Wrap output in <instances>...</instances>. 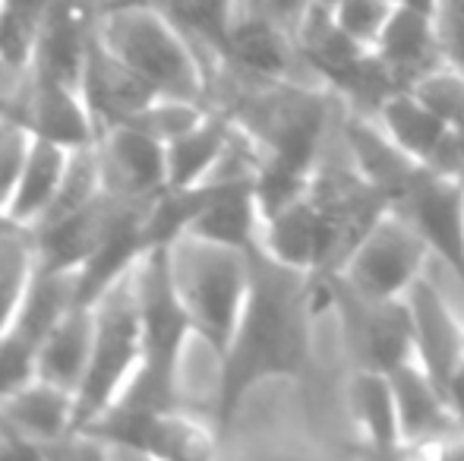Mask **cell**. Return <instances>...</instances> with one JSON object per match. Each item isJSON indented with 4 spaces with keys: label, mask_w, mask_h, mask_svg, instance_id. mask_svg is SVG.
Masks as SVG:
<instances>
[{
    "label": "cell",
    "mask_w": 464,
    "mask_h": 461,
    "mask_svg": "<svg viewBox=\"0 0 464 461\" xmlns=\"http://www.w3.org/2000/svg\"><path fill=\"white\" fill-rule=\"evenodd\" d=\"M411 89L449 123L455 142H459L461 161H464V73L452 67H440V70H433V73H427Z\"/></svg>",
    "instance_id": "obj_28"
},
{
    "label": "cell",
    "mask_w": 464,
    "mask_h": 461,
    "mask_svg": "<svg viewBox=\"0 0 464 461\" xmlns=\"http://www.w3.org/2000/svg\"><path fill=\"white\" fill-rule=\"evenodd\" d=\"M102 193H104V187H102V171H98L95 142L70 149V158H67V168H63L61 187H57V193H54V203H51V209L44 212V218L38 225L73 216V212H80L82 206H89L92 199L102 197Z\"/></svg>",
    "instance_id": "obj_26"
},
{
    "label": "cell",
    "mask_w": 464,
    "mask_h": 461,
    "mask_svg": "<svg viewBox=\"0 0 464 461\" xmlns=\"http://www.w3.org/2000/svg\"><path fill=\"white\" fill-rule=\"evenodd\" d=\"M174 288L193 320L196 339L218 360L225 354L250 288V250L184 234L168 244Z\"/></svg>",
    "instance_id": "obj_4"
},
{
    "label": "cell",
    "mask_w": 464,
    "mask_h": 461,
    "mask_svg": "<svg viewBox=\"0 0 464 461\" xmlns=\"http://www.w3.org/2000/svg\"><path fill=\"white\" fill-rule=\"evenodd\" d=\"M95 316L92 303H76L38 345V379H48L67 392H80L92 354Z\"/></svg>",
    "instance_id": "obj_20"
},
{
    "label": "cell",
    "mask_w": 464,
    "mask_h": 461,
    "mask_svg": "<svg viewBox=\"0 0 464 461\" xmlns=\"http://www.w3.org/2000/svg\"><path fill=\"white\" fill-rule=\"evenodd\" d=\"M35 136L25 130V123L13 114H0V216H6V203L13 197V187L25 165V155Z\"/></svg>",
    "instance_id": "obj_31"
},
{
    "label": "cell",
    "mask_w": 464,
    "mask_h": 461,
    "mask_svg": "<svg viewBox=\"0 0 464 461\" xmlns=\"http://www.w3.org/2000/svg\"><path fill=\"white\" fill-rule=\"evenodd\" d=\"M404 301H408L411 326H414L417 363L442 389L452 367L464 354V322L446 303V297L436 291V284H430L427 278H417L408 294H404Z\"/></svg>",
    "instance_id": "obj_14"
},
{
    "label": "cell",
    "mask_w": 464,
    "mask_h": 461,
    "mask_svg": "<svg viewBox=\"0 0 464 461\" xmlns=\"http://www.w3.org/2000/svg\"><path fill=\"white\" fill-rule=\"evenodd\" d=\"M234 117L221 108L208 105L206 114L184 130L180 136H174L171 142H165L168 152V187H193L202 184L208 178V171L215 168V161L221 158L225 146L234 136Z\"/></svg>",
    "instance_id": "obj_21"
},
{
    "label": "cell",
    "mask_w": 464,
    "mask_h": 461,
    "mask_svg": "<svg viewBox=\"0 0 464 461\" xmlns=\"http://www.w3.org/2000/svg\"><path fill=\"white\" fill-rule=\"evenodd\" d=\"M430 256L433 250L423 240V234L401 212L392 209L357 244L338 275H344L372 297H404L411 284L423 278V265Z\"/></svg>",
    "instance_id": "obj_8"
},
{
    "label": "cell",
    "mask_w": 464,
    "mask_h": 461,
    "mask_svg": "<svg viewBox=\"0 0 464 461\" xmlns=\"http://www.w3.org/2000/svg\"><path fill=\"white\" fill-rule=\"evenodd\" d=\"M70 149L57 146L51 139H32V149L25 155V165L19 171V180L13 187V197L6 203V218L25 228H35L44 218V212L54 203V193L61 187L63 168H67Z\"/></svg>",
    "instance_id": "obj_22"
},
{
    "label": "cell",
    "mask_w": 464,
    "mask_h": 461,
    "mask_svg": "<svg viewBox=\"0 0 464 461\" xmlns=\"http://www.w3.org/2000/svg\"><path fill=\"white\" fill-rule=\"evenodd\" d=\"M104 193L130 203H152L168 187L165 142L133 123H117L95 136Z\"/></svg>",
    "instance_id": "obj_9"
},
{
    "label": "cell",
    "mask_w": 464,
    "mask_h": 461,
    "mask_svg": "<svg viewBox=\"0 0 464 461\" xmlns=\"http://www.w3.org/2000/svg\"><path fill=\"white\" fill-rule=\"evenodd\" d=\"M38 272L35 234L25 225L0 222V329H6Z\"/></svg>",
    "instance_id": "obj_25"
},
{
    "label": "cell",
    "mask_w": 464,
    "mask_h": 461,
    "mask_svg": "<svg viewBox=\"0 0 464 461\" xmlns=\"http://www.w3.org/2000/svg\"><path fill=\"white\" fill-rule=\"evenodd\" d=\"M51 0H0V54L29 67Z\"/></svg>",
    "instance_id": "obj_27"
},
{
    "label": "cell",
    "mask_w": 464,
    "mask_h": 461,
    "mask_svg": "<svg viewBox=\"0 0 464 461\" xmlns=\"http://www.w3.org/2000/svg\"><path fill=\"white\" fill-rule=\"evenodd\" d=\"M323 310H329L323 275L281 263L263 244L253 246L244 310L225 354L215 360L212 424L218 433L234 424L246 395L263 382H313V326Z\"/></svg>",
    "instance_id": "obj_1"
},
{
    "label": "cell",
    "mask_w": 464,
    "mask_h": 461,
    "mask_svg": "<svg viewBox=\"0 0 464 461\" xmlns=\"http://www.w3.org/2000/svg\"><path fill=\"white\" fill-rule=\"evenodd\" d=\"M325 303L342 322L344 348L357 370L392 373L414 360V326L404 297H372L344 275H325Z\"/></svg>",
    "instance_id": "obj_7"
},
{
    "label": "cell",
    "mask_w": 464,
    "mask_h": 461,
    "mask_svg": "<svg viewBox=\"0 0 464 461\" xmlns=\"http://www.w3.org/2000/svg\"><path fill=\"white\" fill-rule=\"evenodd\" d=\"M146 203H130V199H117L111 193H102L89 206H82L73 216H63L57 222L38 225L32 228L38 246V265L44 269H61V272H80L82 265L92 259V253L104 244L111 231L136 209Z\"/></svg>",
    "instance_id": "obj_11"
},
{
    "label": "cell",
    "mask_w": 464,
    "mask_h": 461,
    "mask_svg": "<svg viewBox=\"0 0 464 461\" xmlns=\"http://www.w3.org/2000/svg\"><path fill=\"white\" fill-rule=\"evenodd\" d=\"M80 89L98 133L108 127H117V123H130L159 95L127 61H121L102 42L98 32L86 51V61H82Z\"/></svg>",
    "instance_id": "obj_13"
},
{
    "label": "cell",
    "mask_w": 464,
    "mask_h": 461,
    "mask_svg": "<svg viewBox=\"0 0 464 461\" xmlns=\"http://www.w3.org/2000/svg\"><path fill=\"white\" fill-rule=\"evenodd\" d=\"M98 35L159 95L208 105V76L199 51L149 0H104Z\"/></svg>",
    "instance_id": "obj_3"
},
{
    "label": "cell",
    "mask_w": 464,
    "mask_h": 461,
    "mask_svg": "<svg viewBox=\"0 0 464 461\" xmlns=\"http://www.w3.org/2000/svg\"><path fill=\"white\" fill-rule=\"evenodd\" d=\"M38 379V341L23 329H0V399Z\"/></svg>",
    "instance_id": "obj_30"
},
{
    "label": "cell",
    "mask_w": 464,
    "mask_h": 461,
    "mask_svg": "<svg viewBox=\"0 0 464 461\" xmlns=\"http://www.w3.org/2000/svg\"><path fill=\"white\" fill-rule=\"evenodd\" d=\"M19 120L25 123L32 136L51 139L57 146L80 149L95 142L98 130L82 99L80 82L61 80V76L42 73L29 67V86L19 101Z\"/></svg>",
    "instance_id": "obj_12"
},
{
    "label": "cell",
    "mask_w": 464,
    "mask_h": 461,
    "mask_svg": "<svg viewBox=\"0 0 464 461\" xmlns=\"http://www.w3.org/2000/svg\"><path fill=\"white\" fill-rule=\"evenodd\" d=\"M313 4H316V0H240V10L256 13V16L269 19V23L281 25V29H287L297 38L300 23L306 19Z\"/></svg>",
    "instance_id": "obj_33"
},
{
    "label": "cell",
    "mask_w": 464,
    "mask_h": 461,
    "mask_svg": "<svg viewBox=\"0 0 464 461\" xmlns=\"http://www.w3.org/2000/svg\"><path fill=\"white\" fill-rule=\"evenodd\" d=\"M29 86V67L23 63H13L10 57L0 54V114H13L19 111V101L25 95Z\"/></svg>",
    "instance_id": "obj_34"
},
{
    "label": "cell",
    "mask_w": 464,
    "mask_h": 461,
    "mask_svg": "<svg viewBox=\"0 0 464 461\" xmlns=\"http://www.w3.org/2000/svg\"><path fill=\"white\" fill-rule=\"evenodd\" d=\"M389 212L392 203L361 168H316L297 199L263 218L259 244L281 263L325 278L344 269Z\"/></svg>",
    "instance_id": "obj_2"
},
{
    "label": "cell",
    "mask_w": 464,
    "mask_h": 461,
    "mask_svg": "<svg viewBox=\"0 0 464 461\" xmlns=\"http://www.w3.org/2000/svg\"><path fill=\"white\" fill-rule=\"evenodd\" d=\"M372 51H376L382 67L389 70L392 80L401 89L417 86L427 73L446 67L440 57L430 10H423L417 4H395Z\"/></svg>",
    "instance_id": "obj_17"
},
{
    "label": "cell",
    "mask_w": 464,
    "mask_h": 461,
    "mask_svg": "<svg viewBox=\"0 0 464 461\" xmlns=\"http://www.w3.org/2000/svg\"><path fill=\"white\" fill-rule=\"evenodd\" d=\"M430 19L442 63L464 73V0H433Z\"/></svg>",
    "instance_id": "obj_32"
},
{
    "label": "cell",
    "mask_w": 464,
    "mask_h": 461,
    "mask_svg": "<svg viewBox=\"0 0 464 461\" xmlns=\"http://www.w3.org/2000/svg\"><path fill=\"white\" fill-rule=\"evenodd\" d=\"M76 303H82L76 272L44 269V265H38L35 278H32L29 291H25L23 303H19L10 326L23 329L25 335H32V339L42 345L44 335H48Z\"/></svg>",
    "instance_id": "obj_24"
},
{
    "label": "cell",
    "mask_w": 464,
    "mask_h": 461,
    "mask_svg": "<svg viewBox=\"0 0 464 461\" xmlns=\"http://www.w3.org/2000/svg\"><path fill=\"white\" fill-rule=\"evenodd\" d=\"M0 420L29 456H42L48 443L76 430V395L48 379H35L0 399Z\"/></svg>",
    "instance_id": "obj_15"
},
{
    "label": "cell",
    "mask_w": 464,
    "mask_h": 461,
    "mask_svg": "<svg viewBox=\"0 0 464 461\" xmlns=\"http://www.w3.org/2000/svg\"><path fill=\"white\" fill-rule=\"evenodd\" d=\"M392 386H395V401H398V418H401V433H404V452L411 449H427L430 443L449 437L452 430L464 427L455 418L452 405L446 401L442 389L430 379L427 370L414 360L401 363L392 370Z\"/></svg>",
    "instance_id": "obj_18"
},
{
    "label": "cell",
    "mask_w": 464,
    "mask_h": 461,
    "mask_svg": "<svg viewBox=\"0 0 464 461\" xmlns=\"http://www.w3.org/2000/svg\"><path fill=\"white\" fill-rule=\"evenodd\" d=\"M92 316V354H89L86 379L76 392V430L95 424L114 405L117 395L123 392L127 379L136 373L142 360V329L140 307H136L133 269L95 297Z\"/></svg>",
    "instance_id": "obj_5"
},
{
    "label": "cell",
    "mask_w": 464,
    "mask_h": 461,
    "mask_svg": "<svg viewBox=\"0 0 464 461\" xmlns=\"http://www.w3.org/2000/svg\"><path fill=\"white\" fill-rule=\"evenodd\" d=\"M348 411L354 427L379 456L404 452L401 418H398L395 386L389 373L379 370H354L348 382Z\"/></svg>",
    "instance_id": "obj_19"
},
{
    "label": "cell",
    "mask_w": 464,
    "mask_h": 461,
    "mask_svg": "<svg viewBox=\"0 0 464 461\" xmlns=\"http://www.w3.org/2000/svg\"><path fill=\"white\" fill-rule=\"evenodd\" d=\"M206 101L193 99H178V95H155L140 114L133 117V127L146 130L149 136L161 142H171L174 136H180L184 130L193 127L202 114H206Z\"/></svg>",
    "instance_id": "obj_29"
},
{
    "label": "cell",
    "mask_w": 464,
    "mask_h": 461,
    "mask_svg": "<svg viewBox=\"0 0 464 461\" xmlns=\"http://www.w3.org/2000/svg\"><path fill=\"white\" fill-rule=\"evenodd\" d=\"M133 288L142 329V360L136 373L161 386L165 392L184 399L180 370H184L187 345L196 339V329L178 288H174L168 246H152L142 253L140 263L133 265Z\"/></svg>",
    "instance_id": "obj_6"
},
{
    "label": "cell",
    "mask_w": 464,
    "mask_h": 461,
    "mask_svg": "<svg viewBox=\"0 0 464 461\" xmlns=\"http://www.w3.org/2000/svg\"><path fill=\"white\" fill-rule=\"evenodd\" d=\"M442 392H446V401L452 405L455 418H459L461 424H464V354L459 357V363L452 367V373H449Z\"/></svg>",
    "instance_id": "obj_35"
},
{
    "label": "cell",
    "mask_w": 464,
    "mask_h": 461,
    "mask_svg": "<svg viewBox=\"0 0 464 461\" xmlns=\"http://www.w3.org/2000/svg\"><path fill=\"white\" fill-rule=\"evenodd\" d=\"M104 0H51L42 38L32 54V70L80 82L86 51L98 32Z\"/></svg>",
    "instance_id": "obj_16"
},
{
    "label": "cell",
    "mask_w": 464,
    "mask_h": 461,
    "mask_svg": "<svg viewBox=\"0 0 464 461\" xmlns=\"http://www.w3.org/2000/svg\"><path fill=\"white\" fill-rule=\"evenodd\" d=\"M372 120L385 130L392 142L420 165L464 180V161L449 123L442 120L414 89H398L376 108Z\"/></svg>",
    "instance_id": "obj_10"
},
{
    "label": "cell",
    "mask_w": 464,
    "mask_h": 461,
    "mask_svg": "<svg viewBox=\"0 0 464 461\" xmlns=\"http://www.w3.org/2000/svg\"><path fill=\"white\" fill-rule=\"evenodd\" d=\"M149 4L165 13L189 38V44L199 51L208 76V70L225 57L240 0H149Z\"/></svg>",
    "instance_id": "obj_23"
}]
</instances>
